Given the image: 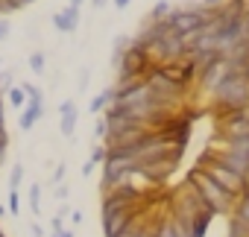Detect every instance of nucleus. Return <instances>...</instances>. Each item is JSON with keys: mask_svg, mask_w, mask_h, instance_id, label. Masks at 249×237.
Returning <instances> with one entry per match:
<instances>
[{"mask_svg": "<svg viewBox=\"0 0 249 237\" xmlns=\"http://www.w3.org/2000/svg\"><path fill=\"white\" fill-rule=\"evenodd\" d=\"M117 65H120V76H135V79H144L150 73V68H153V62L147 59V50H141L135 44L120 53Z\"/></svg>", "mask_w": 249, "mask_h": 237, "instance_id": "obj_3", "label": "nucleus"}, {"mask_svg": "<svg viewBox=\"0 0 249 237\" xmlns=\"http://www.w3.org/2000/svg\"><path fill=\"white\" fill-rule=\"evenodd\" d=\"M111 3H114V6H117V9H126V6H129V3H132V0H111Z\"/></svg>", "mask_w": 249, "mask_h": 237, "instance_id": "obj_24", "label": "nucleus"}, {"mask_svg": "<svg viewBox=\"0 0 249 237\" xmlns=\"http://www.w3.org/2000/svg\"><path fill=\"white\" fill-rule=\"evenodd\" d=\"M41 114H44V102H27V108L21 111V120H18V126L24 129V132H30L38 120H41Z\"/></svg>", "mask_w": 249, "mask_h": 237, "instance_id": "obj_8", "label": "nucleus"}, {"mask_svg": "<svg viewBox=\"0 0 249 237\" xmlns=\"http://www.w3.org/2000/svg\"><path fill=\"white\" fill-rule=\"evenodd\" d=\"M59 114H62V123H59L62 135L65 138H73V132H76V105H73V100H62Z\"/></svg>", "mask_w": 249, "mask_h": 237, "instance_id": "obj_7", "label": "nucleus"}, {"mask_svg": "<svg viewBox=\"0 0 249 237\" xmlns=\"http://www.w3.org/2000/svg\"><path fill=\"white\" fill-rule=\"evenodd\" d=\"M220 3H223V0H202V6H205V9H211V6H220Z\"/></svg>", "mask_w": 249, "mask_h": 237, "instance_id": "obj_25", "label": "nucleus"}, {"mask_svg": "<svg viewBox=\"0 0 249 237\" xmlns=\"http://www.w3.org/2000/svg\"><path fill=\"white\" fill-rule=\"evenodd\" d=\"M188 182L199 190V196L205 199V205H208V211L217 217V214H229L231 208H234V196L231 193H226L208 173H202L199 167H194L191 173H188Z\"/></svg>", "mask_w": 249, "mask_h": 237, "instance_id": "obj_1", "label": "nucleus"}, {"mask_svg": "<svg viewBox=\"0 0 249 237\" xmlns=\"http://www.w3.org/2000/svg\"><path fill=\"white\" fill-rule=\"evenodd\" d=\"M6 129V114H3V105H0V132Z\"/></svg>", "mask_w": 249, "mask_h": 237, "instance_id": "obj_29", "label": "nucleus"}, {"mask_svg": "<svg viewBox=\"0 0 249 237\" xmlns=\"http://www.w3.org/2000/svg\"><path fill=\"white\" fill-rule=\"evenodd\" d=\"M9 88H12V73H9V70H3V73H0V94L9 91Z\"/></svg>", "mask_w": 249, "mask_h": 237, "instance_id": "obj_21", "label": "nucleus"}, {"mask_svg": "<svg viewBox=\"0 0 249 237\" xmlns=\"http://www.w3.org/2000/svg\"><path fill=\"white\" fill-rule=\"evenodd\" d=\"M12 12H18L15 0H0V18H6V15H12Z\"/></svg>", "mask_w": 249, "mask_h": 237, "instance_id": "obj_18", "label": "nucleus"}, {"mask_svg": "<svg viewBox=\"0 0 249 237\" xmlns=\"http://www.w3.org/2000/svg\"><path fill=\"white\" fill-rule=\"evenodd\" d=\"M50 234H53V237H73V231H65V228H62V231H50Z\"/></svg>", "mask_w": 249, "mask_h": 237, "instance_id": "obj_28", "label": "nucleus"}, {"mask_svg": "<svg viewBox=\"0 0 249 237\" xmlns=\"http://www.w3.org/2000/svg\"><path fill=\"white\" fill-rule=\"evenodd\" d=\"M9 214V208H3V205H0V217H6Z\"/></svg>", "mask_w": 249, "mask_h": 237, "instance_id": "obj_32", "label": "nucleus"}, {"mask_svg": "<svg viewBox=\"0 0 249 237\" xmlns=\"http://www.w3.org/2000/svg\"><path fill=\"white\" fill-rule=\"evenodd\" d=\"M111 100H114V88H106L103 94H97L91 102H88V108H91V114H100V111H106L108 105H111Z\"/></svg>", "mask_w": 249, "mask_h": 237, "instance_id": "obj_9", "label": "nucleus"}, {"mask_svg": "<svg viewBox=\"0 0 249 237\" xmlns=\"http://www.w3.org/2000/svg\"><path fill=\"white\" fill-rule=\"evenodd\" d=\"M135 214H150V211H111V214H103V217H100V220H103V234H106V237H117L123 228L129 225V220H132Z\"/></svg>", "mask_w": 249, "mask_h": 237, "instance_id": "obj_5", "label": "nucleus"}, {"mask_svg": "<svg viewBox=\"0 0 249 237\" xmlns=\"http://www.w3.org/2000/svg\"><path fill=\"white\" fill-rule=\"evenodd\" d=\"M21 88H24V94H27V102H41V91H38L36 85H30V82H24Z\"/></svg>", "mask_w": 249, "mask_h": 237, "instance_id": "obj_16", "label": "nucleus"}, {"mask_svg": "<svg viewBox=\"0 0 249 237\" xmlns=\"http://www.w3.org/2000/svg\"><path fill=\"white\" fill-rule=\"evenodd\" d=\"M56 196H59V199H65V196H68V187H65V185H59V187H56Z\"/></svg>", "mask_w": 249, "mask_h": 237, "instance_id": "obj_26", "label": "nucleus"}, {"mask_svg": "<svg viewBox=\"0 0 249 237\" xmlns=\"http://www.w3.org/2000/svg\"><path fill=\"white\" fill-rule=\"evenodd\" d=\"M211 94H214V108L220 111V117H226V114L249 105V79H243V76H226Z\"/></svg>", "mask_w": 249, "mask_h": 237, "instance_id": "obj_2", "label": "nucleus"}, {"mask_svg": "<svg viewBox=\"0 0 249 237\" xmlns=\"http://www.w3.org/2000/svg\"><path fill=\"white\" fill-rule=\"evenodd\" d=\"M9 33H12V24H9L6 18H0V41H6V38H9Z\"/></svg>", "mask_w": 249, "mask_h": 237, "instance_id": "obj_22", "label": "nucleus"}, {"mask_svg": "<svg viewBox=\"0 0 249 237\" xmlns=\"http://www.w3.org/2000/svg\"><path fill=\"white\" fill-rule=\"evenodd\" d=\"M173 15V6L167 3V0H159V3L153 6V12H150V21L153 24H161V21H167Z\"/></svg>", "mask_w": 249, "mask_h": 237, "instance_id": "obj_10", "label": "nucleus"}, {"mask_svg": "<svg viewBox=\"0 0 249 237\" xmlns=\"http://www.w3.org/2000/svg\"><path fill=\"white\" fill-rule=\"evenodd\" d=\"M18 211H21V193L12 190L9 193V214H18Z\"/></svg>", "mask_w": 249, "mask_h": 237, "instance_id": "obj_19", "label": "nucleus"}, {"mask_svg": "<svg viewBox=\"0 0 249 237\" xmlns=\"http://www.w3.org/2000/svg\"><path fill=\"white\" fill-rule=\"evenodd\" d=\"M108 0H94V9H100V6H106Z\"/></svg>", "mask_w": 249, "mask_h": 237, "instance_id": "obj_31", "label": "nucleus"}, {"mask_svg": "<svg viewBox=\"0 0 249 237\" xmlns=\"http://www.w3.org/2000/svg\"><path fill=\"white\" fill-rule=\"evenodd\" d=\"M53 27L59 33H73L79 27V6H65L62 12L53 15Z\"/></svg>", "mask_w": 249, "mask_h": 237, "instance_id": "obj_6", "label": "nucleus"}, {"mask_svg": "<svg viewBox=\"0 0 249 237\" xmlns=\"http://www.w3.org/2000/svg\"><path fill=\"white\" fill-rule=\"evenodd\" d=\"M214 155V161L217 164H223L226 170H231V173H237L240 179H246L249 182V158L246 155H240V152H231V150H217V152H211Z\"/></svg>", "mask_w": 249, "mask_h": 237, "instance_id": "obj_4", "label": "nucleus"}, {"mask_svg": "<svg viewBox=\"0 0 249 237\" xmlns=\"http://www.w3.org/2000/svg\"><path fill=\"white\" fill-rule=\"evenodd\" d=\"M30 3H36V0H15V6H18V9H24V6H30Z\"/></svg>", "mask_w": 249, "mask_h": 237, "instance_id": "obj_30", "label": "nucleus"}, {"mask_svg": "<svg viewBox=\"0 0 249 237\" xmlns=\"http://www.w3.org/2000/svg\"><path fill=\"white\" fill-rule=\"evenodd\" d=\"M6 97H9V102H12L15 108H24V102H27V94H24L21 85H12V88L6 91Z\"/></svg>", "mask_w": 249, "mask_h": 237, "instance_id": "obj_11", "label": "nucleus"}, {"mask_svg": "<svg viewBox=\"0 0 249 237\" xmlns=\"http://www.w3.org/2000/svg\"><path fill=\"white\" fill-rule=\"evenodd\" d=\"M21 182H24V167H21V164H15V167H12V173H9V185H12V190H18V187H21Z\"/></svg>", "mask_w": 249, "mask_h": 237, "instance_id": "obj_14", "label": "nucleus"}, {"mask_svg": "<svg viewBox=\"0 0 249 237\" xmlns=\"http://www.w3.org/2000/svg\"><path fill=\"white\" fill-rule=\"evenodd\" d=\"M30 231H33V237H44V231H41V225H38V222H36V225H33Z\"/></svg>", "mask_w": 249, "mask_h": 237, "instance_id": "obj_27", "label": "nucleus"}, {"mask_svg": "<svg viewBox=\"0 0 249 237\" xmlns=\"http://www.w3.org/2000/svg\"><path fill=\"white\" fill-rule=\"evenodd\" d=\"M6 147H9V135H6V129L0 132V164L6 161Z\"/></svg>", "mask_w": 249, "mask_h": 237, "instance_id": "obj_20", "label": "nucleus"}, {"mask_svg": "<svg viewBox=\"0 0 249 237\" xmlns=\"http://www.w3.org/2000/svg\"><path fill=\"white\" fill-rule=\"evenodd\" d=\"M44 65H47L44 53H33V56H30V68H33L36 73H44Z\"/></svg>", "mask_w": 249, "mask_h": 237, "instance_id": "obj_15", "label": "nucleus"}, {"mask_svg": "<svg viewBox=\"0 0 249 237\" xmlns=\"http://www.w3.org/2000/svg\"><path fill=\"white\" fill-rule=\"evenodd\" d=\"M106 155H108L106 144H94V150H91V158H88V161L97 167V164H103V161H106Z\"/></svg>", "mask_w": 249, "mask_h": 237, "instance_id": "obj_12", "label": "nucleus"}, {"mask_svg": "<svg viewBox=\"0 0 249 237\" xmlns=\"http://www.w3.org/2000/svg\"><path fill=\"white\" fill-rule=\"evenodd\" d=\"M79 3H85V0H71V6H79Z\"/></svg>", "mask_w": 249, "mask_h": 237, "instance_id": "obj_33", "label": "nucleus"}, {"mask_svg": "<svg viewBox=\"0 0 249 237\" xmlns=\"http://www.w3.org/2000/svg\"><path fill=\"white\" fill-rule=\"evenodd\" d=\"M30 208H33V214L41 211V187H38V185L30 187Z\"/></svg>", "mask_w": 249, "mask_h": 237, "instance_id": "obj_13", "label": "nucleus"}, {"mask_svg": "<svg viewBox=\"0 0 249 237\" xmlns=\"http://www.w3.org/2000/svg\"><path fill=\"white\" fill-rule=\"evenodd\" d=\"M62 179H65V164H59V167H56V173H53V182H56V185H59Z\"/></svg>", "mask_w": 249, "mask_h": 237, "instance_id": "obj_23", "label": "nucleus"}, {"mask_svg": "<svg viewBox=\"0 0 249 237\" xmlns=\"http://www.w3.org/2000/svg\"><path fill=\"white\" fill-rule=\"evenodd\" d=\"M106 135H108V126H106V117H100V120L94 123V138H97V141H106Z\"/></svg>", "mask_w": 249, "mask_h": 237, "instance_id": "obj_17", "label": "nucleus"}]
</instances>
